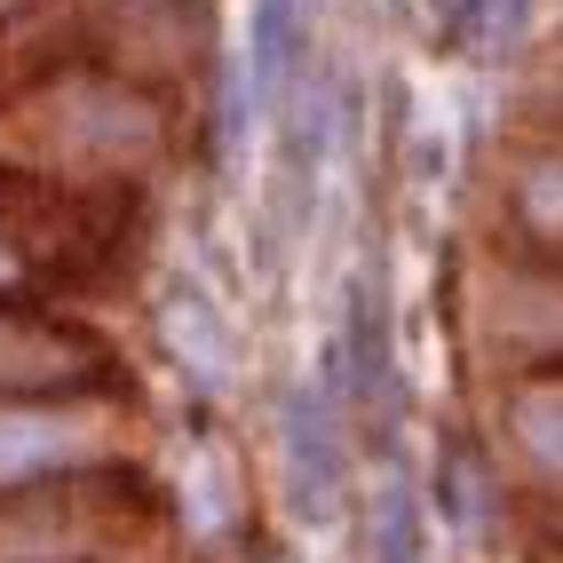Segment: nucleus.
Here are the masks:
<instances>
[{
	"label": "nucleus",
	"instance_id": "2",
	"mask_svg": "<svg viewBox=\"0 0 563 563\" xmlns=\"http://www.w3.org/2000/svg\"><path fill=\"white\" fill-rule=\"evenodd\" d=\"M32 128L56 159H71L96 183H120L128 167L159 159L167 143V111L152 96V80H128V71H103V64H71L56 71L48 88H32Z\"/></svg>",
	"mask_w": 563,
	"mask_h": 563
},
{
	"label": "nucleus",
	"instance_id": "5",
	"mask_svg": "<svg viewBox=\"0 0 563 563\" xmlns=\"http://www.w3.org/2000/svg\"><path fill=\"white\" fill-rule=\"evenodd\" d=\"M516 444H523V468L540 484H555V373H532V382L516 389Z\"/></svg>",
	"mask_w": 563,
	"mask_h": 563
},
{
	"label": "nucleus",
	"instance_id": "1",
	"mask_svg": "<svg viewBox=\"0 0 563 563\" xmlns=\"http://www.w3.org/2000/svg\"><path fill=\"white\" fill-rule=\"evenodd\" d=\"M167 555H175V508L128 461L0 493V563H167Z\"/></svg>",
	"mask_w": 563,
	"mask_h": 563
},
{
	"label": "nucleus",
	"instance_id": "7",
	"mask_svg": "<svg viewBox=\"0 0 563 563\" xmlns=\"http://www.w3.org/2000/svg\"><path fill=\"white\" fill-rule=\"evenodd\" d=\"M286 444L302 453V484H310V508H318V500H325V484H333V437H325V421H318V405H294Z\"/></svg>",
	"mask_w": 563,
	"mask_h": 563
},
{
	"label": "nucleus",
	"instance_id": "6",
	"mask_svg": "<svg viewBox=\"0 0 563 563\" xmlns=\"http://www.w3.org/2000/svg\"><path fill=\"white\" fill-rule=\"evenodd\" d=\"M516 231H523V246L555 254V152H532V159H523V183H516Z\"/></svg>",
	"mask_w": 563,
	"mask_h": 563
},
{
	"label": "nucleus",
	"instance_id": "4",
	"mask_svg": "<svg viewBox=\"0 0 563 563\" xmlns=\"http://www.w3.org/2000/svg\"><path fill=\"white\" fill-rule=\"evenodd\" d=\"M128 389L96 333L64 325L48 310H0V397H103Z\"/></svg>",
	"mask_w": 563,
	"mask_h": 563
},
{
	"label": "nucleus",
	"instance_id": "3",
	"mask_svg": "<svg viewBox=\"0 0 563 563\" xmlns=\"http://www.w3.org/2000/svg\"><path fill=\"white\" fill-rule=\"evenodd\" d=\"M120 453L103 397H0V493L80 476Z\"/></svg>",
	"mask_w": 563,
	"mask_h": 563
}]
</instances>
